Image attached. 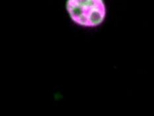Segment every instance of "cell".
<instances>
[{"instance_id": "cell-1", "label": "cell", "mask_w": 154, "mask_h": 116, "mask_svg": "<svg viewBox=\"0 0 154 116\" xmlns=\"http://www.w3.org/2000/svg\"><path fill=\"white\" fill-rule=\"evenodd\" d=\"M66 9L72 21L84 27H96L105 21L106 9L102 0H68Z\"/></svg>"}]
</instances>
